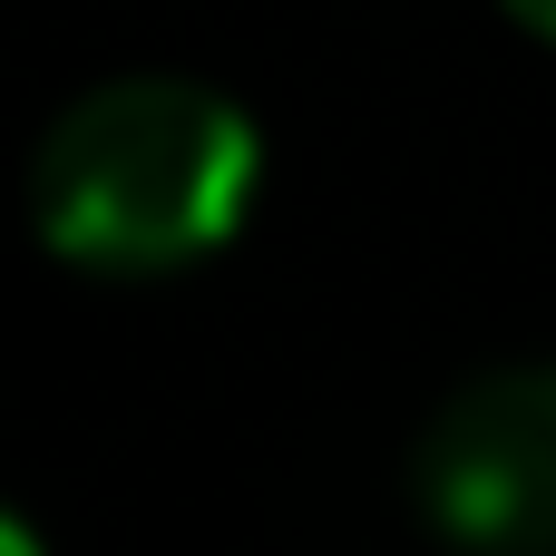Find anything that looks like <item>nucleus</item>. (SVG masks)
I'll return each instance as SVG.
<instances>
[{
    "mask_svg": "<svg viewBox=\"0 0 556 556\" xmlns=\"http://www.w3.org/2000/svg\"><path fill=\"white\" fill-rule=\"evenodd\" d=\"M498 10H508L528 39H547V49H556V0H498Z\"/></svg>",
    "mask_w": 556,
    "mask_h": 556,
    "instance_id": "obj_3",
    "label": "nucleus"
},
{
    "mask_svg": "<svg viewBox=\"0 0 556 556\" xmlns=\"http://www.w3.org/2000/svg\"><path fill=\"white\" fill-rule=\"evenodd\" d=\"M0 556H39V538H29V518H0Z\"/></svg>",
    "mask_w": 556,
    "mask_h": 556,
    "instance_id": "obj_4",
    "label": "nucleus"
},
{
    "mask_svg": "<svg viewBox=\"0 0 556 556\" xmlns=\"http://www.w3.org/2000/svg\"><path fill=\"white\" fill-rule=\"evenodd\" d=\"M410 508L450 556H556V362H498L430 410Z\"/></svg>",
    "mask_w": 556,
    "mask_h": 556,
    "instance_id": "obj_2",
    "label": "nucleus"
},
{
    "mask_svg": "<svg viewBox=\"0 0 556 556\" xmlns=\"http://www.w3.org/2000/svg\"><path fill=\"white\" fill-rule=\"evenodd\" d=\"M264 137L205 78H98L29 147V225L59 264L156 283L225 254L254 215Z\"/></svg>",
    "mask_w": 556,
    "mask_h": 556,
    "instance_id": "obj_1",
    "label": "nucleus"
}]
</instances>
